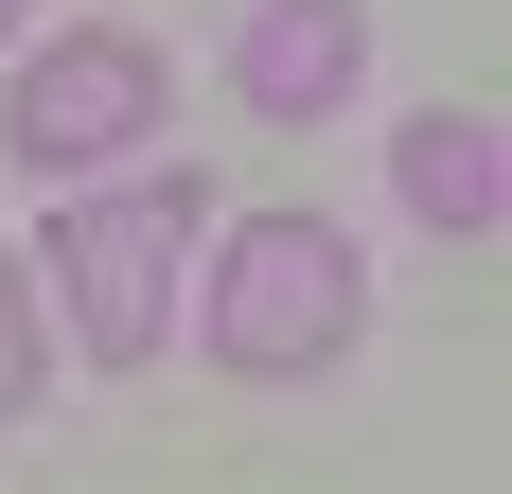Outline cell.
Returning <instances> with one entry per match:
<instances>
[{
    "label": "cell",
    "instance_id": "cell-1",
    "mask_svg": "<svg viewBox=\"0 0 512 494\" xmlns=\"http://www.w3.org/2000/svg\"><path fill=\"white\" fill-rule=\"evenodd\" d=\"M195 177H106V195L53 212V283H71V336L106 353V371H142L159 318H177V247H195Z\"/></svg>",
    "mask_w": 512,
    "mask_h": 494
},
{
    "label": "cell",
    "instance_id": "cell-2",
    "mask_svg": "<svg viewBox=\"0 0 512 494\" xmlns=\"http://www.w3.org/2000/svg\"><path fill=\"white\" fill-rule=\"evenodd\" d=\"M354 300H371V265H354V230H318V212H265V230H230V265H212V353L230 371H318V353L354 336Z\"/></svg>",
    "mask_w": 512,
    "mask_h": 494
},
{
    "label": "cell",
    "instance_id": "cell-3",
    "mask_svg": "<svg viewBox=\"0 0 512 494\" xmlns=\"http://www.w3.org/2000/svg\"><path fill=\"white\" fill-rule=\"evenodd\" d=\"M142 124H159V36H53L36 71H18V106H0L18 177H89V159H142Z\"/></svg>",
    "mask_w": 512,
    "mask_h": 494
},
{
    "label": "cell",
    "instance_id": "cell-4",
    "mask_svg": "<svg viewBox=\"0 0 512 494\" xmlns=\"http://www.w3.org/2000/svg\"><path fill=\"white\" fill-rule=\"evenodd\" d=\"M371 71V18L354 0H248V53H230V89L265 106V124H318V106H354Z\"/></svg>",
    "mask_w": 512,
    "mask_h": 494
},
{
    "label": "cell",
    "instance_id": "cell-5",
    "mask_svg": "<svg viewBox=\"0 0 512 494\" xmlns=\"http://www.w3.org/2000/svg\"><path fill=\"white\" fill-rule=\"evenodd\" d=\"M389 177H407L424 230H495V212H512V142L477 124V106H424L407 142H389Z\"/></svg>",
    "mask_w": 512,
    "mask_h": 494
},
{
    "label": "cell",
    "instance_id": "cell-6",
    "mask_svg": "<svg viewBox=\"0 0 512 494\" xmlns=\"http://www.w3.org/2000/svg\"><path fill=\"white\" fill-rule=\"evenodd\" d=\"M36 371H53V353H36V283L0 265V406H36Z\"/></svg>",
    "mask_w": 512,
    "mask_h": 494
},
{
    "label": "cell",
    "instance_id": "cell-7",
    "mask_svg": "<svg viewBox=\"0 0 512 494\" xmlns=\"http://www.w3.org/2000/svg\"><path fill=\"white\" fill-rule=\"evenodd\" d=\"M18 18H36V0H0V36H18Z\"/></svg>",
    "mask_w": 512,
    "mask_h": 494
}]
</instances>
